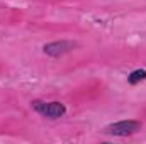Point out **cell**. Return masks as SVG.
<instances>
[{
  "mask_svg": "<svg viewBox=\"0 0 146 144\" xmlns=\"http://www.w3.org/2000/svg\"><path fill=\"white\" fill-rule=\"evenodd\" d=\"M138 131H141V122L134 120V119H124V120H117L112 122L109 126L104 127V134L106 136H114V137H127L136 134Z\"/></svg>",
  "mask_w": 146,
  "mask_h": 144,
  "instance_id": "6da1fadb",
  "label": "cell"
},
{
  "mask_svg": "<svg viewBox=\"0 0 146 144\" xmlns=\"http://www.w3.org/2000/svg\"><path fill=\"white\" fill-rule=\"evenodd\" d=\"M31 107L36 110L39 115L46 117V119H51V120H56L60 117H63L66 114V107L65 104L61 102H44V100H33L31 102Z\"/></svg>",
  "mask_w": 146,
  "mask_h": 144,
  "instance_id": "7a4b0ae2",
  "label": "cell"
},
{
  "mask_svg": "<svg viewBox=\"0 0 146 144\" xmlns=\"http://www.w3.org/2000/svg\"><path fill=\"white\" fill-rule=\"evenodd\" d=\"M76 46V42L73 41H53V42H48L42 46V53L48 54V56H53V58H58V56H63L66 53H70L73 48Z\"/></svg>",
  "mask_w": 146,
  "mask_h": 144,
  "instance_id": "3957f363",
  "label": "cell"
},
{
  "mask_svg": "<svg viewBox=\"0 0 146 144\" xmlns=\"http://www.w3.org/2000/svg\"><path fill=\"white\" fill-rule=\"evenodd\" d=\"M145 80H146V70H141V68H138V70H134V71H131L127 75V83L129 85H138Z\"/></svg>",
  "mask_w": 146,
  "mask_h": 144,
  "instance_id": "277c9868",
  "label": "cell"
}]
</instances>
